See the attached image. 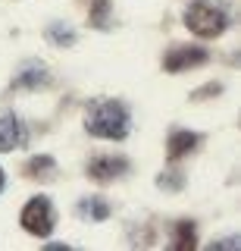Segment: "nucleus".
Returning <instances> with one entry per match:
<instances>
[{
    "label": "nucleus",
    "instance_id": "obj_1",
    "mask_svg": "<svg viewBox=\"0 0 241 251\" xmlns=\"http://www.w3.org/2000/svg\"><path fill=\"white\" fill-rule=\"evenodd\" d=\"M85 129L94 138L119 141V138L129 135L131 116H129L126 104H119V100H94L88 107V116H85Z\"/></svg>",
    "mask_w": 241,
    "mask_h": 251
},
{
    "label": "nucleus",
    "instance_id": "obj_2",
    "mask_svg": "<svg viewBox=\"0 0 241 251\" xmlns=\"http://www.w3.org/2000/svg\"><path fill=\"white\" fill-rule=\"evenodd\" d=\"M185 25H188L194 35H200V38H216V35L225 31L229 19H225V13L219 10V6L207 3V0H194L188 10H185Z\"/></svg>",
    "mask_w": 241,
    "mask_h": 251
},
{
    "label": "nucleus",
    "instance_id": "obj_3",
    "mask_svg": "<svg viewBox=\"0 0 241 251\" xmlns=\"http://www.w3.org/2000/svg\"><path fill=\"white\" fill-rule=\"evenodd\" d=\"M22 229L32 232V235H50L53 229V207H50V198H32L22 207V217H19Z\"/></svg>",
    "mask_w": 241,
    "mask_h": 251
},
{
    "label": "nucleus",
    "instance_id": "obj_4",
    "mask_svg": "<svg viewBox=\"0 0 241 251\" xmlns=\"http://www.w3.org/2000/svg\"><path fill=\"white\" fill-rule=\"evenodd\" d=\"M207 60H210V53L204 47H173V50L166 53V60H163V66H166L169 73H185V69L204 66Z\"/></svg>",
    "mask_w": 241,
    "mask_h": 251
},
{
    "label": "nucleus",
    "instance_id": "obj_5",
    "mask_svg": "<svg viewBox=\"0 0 241 251\" xmlns=\"http://www.w3.org/2000/svg\"><path fill=\"white\" fill-rule=\"evenodd\" d=\"M129 173V160L126 157H110V154H100L88 163V176L94 182H113V179L126 176Z\"/></svg>",
    "mask_w": 241,
    "mask_h": 251
},
{
    "label": "nucleus",
    "instance_id": "obj_6",
    "mask_svg": "<svg viewBox=\"0 0 241 251\" xmlns=\"http://www.w3.org/2000/svg\"><path fill=\"white\" fill-rule=\"evenodd\" d=\"M25 145V126L13 110H0V151H13V148Z\"/></svg>",
    "mask_w": 241,
    "mask_h": 251
},
{
    "label": "nucleus",
    "instance_id": "obj_7",
    "mask_svg": "<svg viewBox=\"0 0 241 251\" xmlns=\"http://www.w3.org/2000/svg\"><path fill=\"white\" fill-rule=\"evenodd\" d=\"M13 85H16V88H44V85H50V75L41 63H28V66L13 78Z\"/></svg>",
    "mask_w": 241,
    "mask_h": 251
},
{
    "label": "nucleus",
    "instance_id": "obj_8",
    "mask_svg": "<svg viewBox=\"0 0 241 251\" xmlns=\"http://www.w3.org/2000/svg\"><path fill=\"white\" fill-rule=\"evenodd\" d=\"M197 135L194 132H185V129H178L169 135V145H166V151H169V160H178V157H185V154H191L194 148H197Z\"/></svg>",
    "mask_w": 241,
    "mask_h": 251
},
{
    "label": "nucleus",
    "instance_id": "obj_9",
    "mask_svg": "<svg viewBox=\"0 0 241 251\" xmlns=\"http://www.w3.org/2000/svg\"><path fill=\"white\" fill-rule=\"evenodd\" d=\"M79 214L88 217V220H107V217L113 214V207H110L104 198H85L82 207H79Z\"/></svg>",
    "mask_w": 241,
    "mask_h": 251
},
{
    "label": "nucleus",
    "instance_id": "obj_10",
    "mask_svg": "<svg viewBox=\"0 0 241 251\" xmlns=\"http://www.w3.org/2000/svg\"><path fill=\"white\" fill-rule=\"evenodd\" d=\"M197 245V239H194V223H178L175 226V239L169 242V248L173 251H188Z\"/></svg>",
    "mask_w": 241,
    "mask_h": 251
},
{
    "label": "nucleus",
    "instance_id": "obj_11",
    "mask_svg": "<svg viewBox=\"0 0 241 251\" xmlns=\"http://www.w3.org/2000/svg\"><path fill=\"white\" fill-rule=\"evenodd\" d=\"M53 170H57L53 157H35V160H28V167H25L28 176H38V179H50Z\"/></svg>",
    "mask_w": 241,
    "mask_h": 251
},
{
    "label": "nucleus",
    "instance_id": "obj_12",
    "mask_svg": "<svg viewBox=\"0 0 241 251\" xmlns=\"http://www.w3.org/2000/svg\"><path fill=\"white\" fill-rule=\"evenodd\" d=\"M110 0H94L91 3V22H94V28H107L110 25Z\"/></svg>",
    "mask_w": 241,
    "mask_h": 251
},
{
    "label": "nucleus",
    "instance_id": "obj_13",
    "mask_svg": "<svg viewBox=\"0 0 241 251\" xmlns=\"http://www.w3.org/2000/svg\"><path fill=\"white\" fill-rule=\"evenodd\" d=\"M47 38H50L53 44H72V41H75V35H72L66 25H50V28H47Z\"/></svg>",
    "mask_w": 241,
    "mask_h": 251
},
{
    "label": "nucleus",
    "instance_id": "obj_14",
    "mask_svg": "<svg viewBox=\"0 0 241 251\" xmlns=\"http://www.w3.org/2000/svg\"><path fill=\"white\" fill-rule=\"evenodd\" d=\"M213 248H238V239H225V242H213Z\"/></svg>",
    "mask_w": 241,
    "mask_h": 251
},
{
    "label": "nucleus",
    "instance_id": "obj_15",
    "mask_svg": "<svg viewBox=\"0 0 241 251\" xmlns=\"http://www.w3.org/2000/svg\"><path fill=\"white\" fill-rule=\"evenodd\" d=\"M0 185H3V170H0Z\"/></svg>",
    "mask_w": 241,
    "mask_h": 251
}]
</instances>
